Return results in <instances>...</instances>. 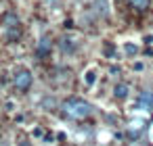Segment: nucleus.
Masks as SVG:
<instances>
[{
  "label": "nucleus",
  "instance_id": "nucleus-5",
  "mask_svg": "<svg viewBox=\"0 0 153 146\" xmlns=\"http://www.w3.org/2000/svg\"><path fill=\"white\" fill-rule=\"evenodd\" d=\"M76 48H78V46H76V42H74L71 38H63V40H61V52H63V54H74Z\"/></svg>",
  "mask_w": 153,
  "mask_h": 146
},
{
  "label": "nucleus",
  "instance_id": "nucleus-1",
  "mask_svg": "<svg viewBox=\"0 0 153 146\" xmlns=\"http://www.w3.org/2000/svg\"><path fill=\"white\" fill-rule=\"evenodd\" d=\"M61 109H63V113H65L67 117H71V119H88V117L94 113L92 104L86 102V100H82V98H69V100H65V102L61 104Z\"/></svg>",
  "mask_w": 153,
  "mask_h": 146
},
{
  "label": "nucleus",
  "instance_id": "nucleus-9",
  "mask_svg": "<svg viewBox=\"0 0 153 146\" xmlns=\"http://www.w3.org/2000/svg\"><path fill=\"white\" fill-rule=\"evenodd\" d=\"M105 54H107L109 59H117V52H115V46H113V44H107V46H105Z\"/></svg>",
  "mask_w": 153,
  "mask_h": 146
},
{
  "label": "nucleus",
  "instance_id": "nucleus-8",
  "mask_svg": "<svg viewBox=\"0 0 153 146\" xmlns=\"http://www.w3.org/2000/svg\"><path fill=\"white\" fill-rule=\"evenodd\" d=\"M130 2H132V7H134L136 11H145V9L149 7L151 0H130Z\"/></svg>",
  "mask_w": 153,
  "mask_h": 146
},
{
  "label": "nucleus",
  "instance_id": "nucleus-6",
  "mask_svg": "<svg viewBox=\"0 0 153 146\" xmlns=\"http://www.w3.org/2000/svg\"><path fill=\"white\" fill-rule=\"evenodd\" d=\"M48 52H51V42H48V40L44 38V40H40V42H38V48H36V54H38V56H46Z\"/></svg>",
  "mask_w": 153,
  "mask_h": 146
},
{
  "label": "nucleus",
  "instance_id": "nucleus-2",
  "mask_svg": "<svg viewBox=\"0 0 153 146\" xmlns=\"http://www.w3.org/2000/svg\"><path fill=\"white\" fill-rule=\"evenodd\" d=\"M32 73L27 71V69H21V71H17L15 73V88L17 90H27L30 86H32Z\"/></svg>",
  "mask_w": 153,
  "mask_h": 146
},
{
  "label": "nucleus",
  "instance_id": "nucleus-7",
  "mask_svg": "<svg viewBox=\"0 0 153 146\" xmlns=\"http://www.w3.org/2000/svg\"><path fill=\"white\" fill-rule=\"evenodd\" d=\"M94 81H97V71L94 69H88L86 75H84V84L86 86H94Z\"/></svg>",
  "mask_w": 153,
  "mask_h": 146
},
{
  "label": "nucleus",
  "instance_id": "nucleus-10",
  "mask_svg": "<svg viewBox=\"0 0 153 146\" xmlns=\"http://www.w3.org/2000/svg\"><path fill=\"white\" fill-rule=\"evenodd\" d=\"M126 52H128V54H136V46H132V44H126Z\"/></svg>",
  "mask_w": 153,
  "mask_h": 146
},
{
  "label": "nucleus",
  "instance_id": "nucleus-3",
  "mask_svg": "<svg viewBox=\"0 0 153 146\" xmlns=\"http://www.w3.org/2000/svg\"><path fill=\"white\" fill-rule=\"evenodd\" d=\"M134 106L140 109V111H153V94L147 92V90L140 92L138 98H136V102H134Z\"/></svg>",
  "mask_w": 153,
  "mask_h": 146
},
{
  "label": "nucleus",
  "instance_id": "nucleus-4",
  "mask_svg": "<svg viewBox=\"0 0 153 146\" xmlns=\"http://www.w3.org/2000/svg\"><path fill=\"white\" fill-rule=\"evenodd\" d=\"M128 94H130V86H128V84H117V86L113 88V96H115L117 100L128 98Z\"/></svg>",
  "mask_w": 153,
  "mask_h": 146
},
{
  "label": "nucleus",
  "instance_id": "nucleus-11",
  "mask_svg": "<svg viewBox=\"0 0 153 146\" xmlns=\"http://www.w3.org/2000/svg\"><path fill=\"white\" fill-rule=\"evenodd\" d=\"M17 146H32V144H30V142H19Z\"/></svg>",
  "mask_w": 153,
  "mask_h": 146
}]
</instances>
